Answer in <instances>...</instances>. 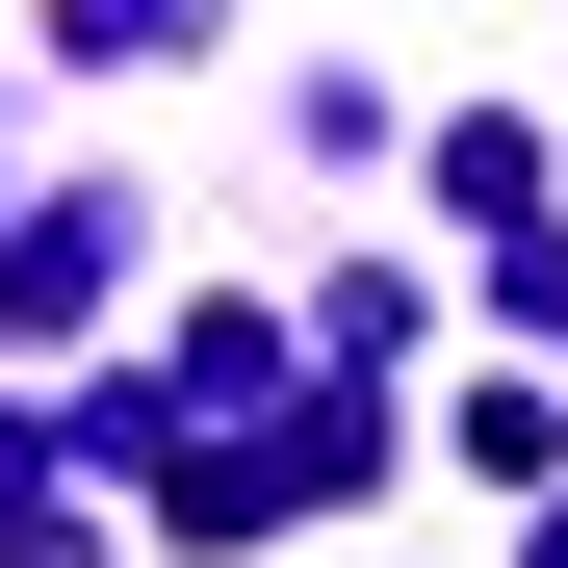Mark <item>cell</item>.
<instances>
[]
</instances>
